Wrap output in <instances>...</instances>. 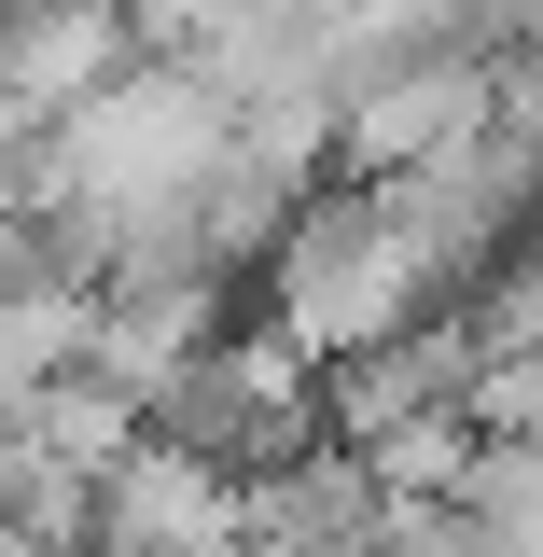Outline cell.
I'll return each mask as SVG.
<instances>
[{"instance_id": "obj_1", "label": "cell", "mask_w": 543, "mask_h": 557, "mask_svg": "<svg viewBox=\"0 0 543 557\" xmlns=\"http://www.w3.org/2000/svg\"><path fill=\"white\" fill-rule=\"evenodd\" d=\"M266 335H293L307 362H335V348L362 335H391V321H418L432 307V265H418V237H405V209L377 196L362 168H321L307 196L279 209V237H266Z\"/></svg>"}, {"instance_id": "obj_3", "label": "cell", "mask_w": 543, "mask_h": 557, "mask_svg": "<svg viewBox=\"0 0 543 557\" xmlns=\"http://www.w3.org/2000/svg\"><path fill=\"white\" fill-rule=\"evenodd\" d=\"M139 418H153L168 446H196V460H223V474L251 487V474H279V460L321 432V362H307L293 335H266V321H251V335L209 321V335L139 391Z\"/></svg>"}, {"instance_id": "obj_6", "label": "cell", "mask_w": 543, "mask_h": 557, "mask_svg": "<svg viewBox=\"0 0 543 557\" xmlns=\"http://www.w3.org/2000/svg\"><path fill=\"white\" fill-rule=\"evenodd\" d=\"M0 557H84V544H57V530H28V516H0Z\"/></svg>"}, {"instance_id": "obj_4", "label": "cell", "mask_w": 543, "mask_h": 557, "mask_svg": "<svg viewBox=\"0 0 543 557\" xmlns=\"http://www.w3.org/2000/svg\"><path fill=\"white\" fill-rule=\"evenodd\" d=\"M196 544H237V474L139 418L84 474V557H196Z\"/></svg>"}, {"instance_id": "obj_2", "label": "cell", "mask_w": 543, "mask_h": 557, "mask_svg": "<svg viewBox=\"0 0 543 557\" xmlns=\"http://www.w3.org/2000/svg\"><path fill=\"white\" fill-rule=\"evenodd\" d=\"M377 196L405 209V237H418V265H432V307H474L488 278L530 251V196H543V139L530 126H460V139H432V153H405V168H362Z\"/></svg>"}, {"instance_id": "obj_5", "label": "cell", "mask_w": 543, "mask_h": 557, "mask_svg": "<svg viewBox=\"0 0 543 557\" xmlns=\"http://www.w3.org/2000/svg\"><path fill=\"white\" fill-rule=\"evenodd\" d=\"M57 362H84V278H0V418L28 405Z\"/></svg>"}]
</instances>
